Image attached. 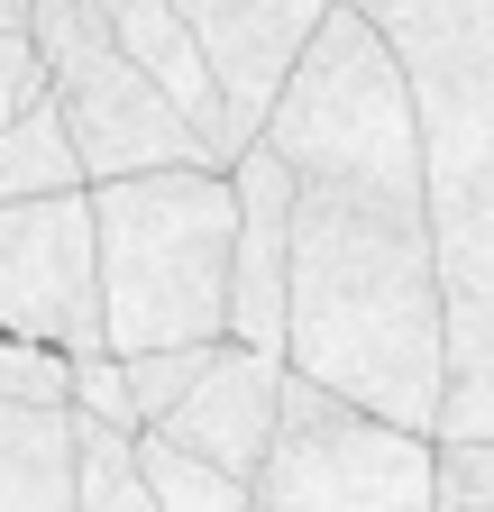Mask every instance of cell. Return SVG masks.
<instances>
[{"label":"cell","mask_w":494,"mask_h":512,"mask_svg":"<svg viewBox=\"0 0 494 512\" xmlns=\"http://www.w3.org/2000/svg\"><path fill=\"white\" fill-rule=\"evenodd\" d=\"M266 147L293 165V375L440 439L449 412V284L430 229V147L403 46L357 10L321 19Z\"/></svg>","instance_id":"cell-1"},{"label":"cell","mask_w":494,"mask_h":512,"mask_svg":"<svg viewBox=\"0 0 494 512\" xmlns=\"http://www.w3.org/2000/svg\"><path fill=\"white\" fill-rule=\"evenodd\" d=\"M412 64L421 147H430V229L449 284V412L440 439H494V55L430 0L366 10Z\"/></svg>","instance_id":"cell-2"},{"label":"cell","mask_w":494,"mask_h":512,"mask_svg":"<svg viewBox=\"0 0 494 512\" xmlns=\"http://www.w3.org/2000/svg\"><path fill=\"white\" fill-rule=\"evenodd\" d=\"M92 220H101L110 357L229 348V320H238V174L229 165L92 183Z\"/></svg>","instance_id":"cell-3"},{"label":"cell","mask_w":494,"mask_h":512,"mask_svg":"<svg viewBox=\"0 0 494 512\" xmlns=\"http://www.w3.org/2000/svg\"><path fill=\"white\" fill-rule=\"evenodd\" d=\"M28 37L46 55V92L65 101L92 183L174 174V165H220L211 138L165 101V83L119 46V28H110L101 0H28Z\"/></svg>","instance_id":"cell-4"},{"label":"cell","mask_w":494,"mask_h":512,"mask_svg":"<svg viewBox=\"0 0 494 512\" xmlns=\"http://www.w3.org/2000/svg\"><path fill=\"white\" fill-rule=\"evenodd\" d=\"M440 494V439L366 412L330 384L293 375L275 458L257 476L266 512H430Z\"/></svg>","instance_id":"cell-5"},{"label":"cell","mask_w":494,"mask_h":512,"mask_svg":"<svg viewBox=\"0 0 494 512\" xmlns=\"http://www.w3.org/2000/svg\"><path fill=\"white\" fill-rule=\"evenodd\" d=\"M0 339L55 348V357H110V293H101L92 192L0 202Z\"/></svg>","instance_id":"cell-6"},{"label":"cell","mask_w":494,"mask_h":512,"mask_svg":"<svg viewBox=\"0 0 494 512\" xmlns=\"http://www.w3.org/2000/svg\"><path fill=\"white\" fill-rule=\"evenodd\" d=\"M0 512H83L74 485V357L0 339Z\"/></svg>","instance_id":"cell-7"},{"label":"cell","mask_w":494,"mask_h":512,"mask_svg":"<svg viewBox=\"0 0 494 512\" xmlns=\"http://www.w3.org/2000/svg\"><path fill=\"white\" fill-rule=\"evenodd\" d=\"M174 10L202 28L220 83L238 101V128H247V138H266V110L284 101L302 46L321 37V19L339 10V0H174Z\"/></svg>","instance_id":"cell-8"},{"label":"cell","mask_w":494,"mask_h":512,"mask_svg":"<svg viewBox=\"0 0 494 512\" xmlns=\"http://www.w3.org/2000/svg\"><path fill=\"white\" fill-rule=\"evenodd\" d=\"M229 174H238V320H229V339L284 357V339H293V192L302 183L266 138Z\"/></svg>","instance_id":"cell-9"},{"label":"cell","mask_w":494,"mask_h":512,"mask_svg":"<svg viewBox=\"0 0 494 512\" xmlns=\"http://www.w3.org/2000/svg\"><path fill=\"white\" fill-rule=\"evenodd\" d=\"M284 394H293V357H266V348L229 339L211 357V375H202V394L165 421V439L257 485L266 458H275V430H284Z\"/></svg>","instance_id":"cell-10"},{"label":"cell","mask_w":494,"mask_h":512,"mask_svg":"<svg viewBox=\"0 0 494 512\" xmlns=\"http://www.w3.org/2000/svg\"><path fill=\"white\" fill-rule=\"evenodd\" d=\"M101 10H110L119 46H129V55L147 64V74L165 83V101H174L183 119H193L202 138H211V156H220V165H238L247 147H257V138L238 128V101H229V83H220V64H211L202 28L183 19L174 0H101Z\"/></svg>","instance_id":"cell-11"},{"label":"cell","mask_w":494,"mask_h":512,"mask_svg":"<svg viewBox=\"0 0 494 512\" xmlns=\"http://www.w3.org/2000/svg\"><path fill=\"white\" fill-rule=\"evenodd\" d=\"M55 192H92V165L74 147L65 101L46 92L0 128V202H55Z\"/></svg>","instance_id":"cell-12"},{"label":"cell","mask_w":494,"mask_h":512,"mask_svg":"<svg viewBox=\"0 0 494 512\" xmlns=\"http://www.w3.org/2000/svg\"><path fill=\"white\" fill-rule=\"evenodd\" d=\"M138 467H147V485H156V503H165V512H257V485H247V476H229V467L193 458V448H174L165 430H147V439H138Z\"/></svg>","instance_id":"cell-13"},{"label":"cell","mask_w":494,"mask_h":512,"mask_svg":"<svg viewBox=\"0 0 494 512\" xmlns=\"http://www.w3.org/2000/svg\"><path fill=\"white\" fill-rule=\"evenodd\" d=\"M74 485H83V512H165L147 467H138V439L129 430H101L74 412Z\"/></svg>","instance_id":"cell-14"},{"label":"cell","mask_w":494,"mask_h":512,"mask_svg":"<svg viewBox=\"0 0 494 512\" xmlns=\"http://www.w3.org/2000/svg\"><path fill=\"white\" fill-rule=\"evenodd\" d=\"M211 357H220V348H147V357H119V366H129V403H138V421H147V430H165L183 403L202 394Z\"/></svg>","instance_id":"cell-15"},{"label":"cell","mask_w":494,"mask_h":512,"mask_svg":"<svg viewBox=\"0 0 494 512\" xmlns=\"http://www.w3.org/2000/svg\"><path fill=\"white\" fill-rule=\"evenodd\" d=\"M430 512H494V439H440V494Z\"/></svg>","instance_id":"cell-16"},{"label":"cell","mask_w":494,"mask_h":512,"mask_svg":"<svg viewBox=\"0 0 494 512\" xmlns=\"http://www.w3.org/2000/svg\"><path fill=\"white\" fill-rule=\"evenodd\" d=\"M74 412L101 421V430L147 439V421H138V403H129V366H119V357H74Z\"/></svg>","instance_id":"cell-17"},{"label":"cell","mask_w":494,"mask_h":512,"mask_svg":"<svg viewBox=\"0 0 494 512\" xmlns=\"http://www.w3.org/2000/svg\"><path fill=\"white\" fill-rule=\"evenodd\" d=\"M28 101H46V55L28 28H0V128H10Z\"/></svg>","instance_id":"cell-18"},{"label":"cell","mask_w":494,"mask_h":512,"mask_svg":"<svg viewBox=\"0 0 494 512\" xmlns=\"http://www.w3.org/2000/svg\"><path fill=\"white\" fill-rule=\"evenodd\" d=\"M357 10H385V0H357ZM430 10H440V19H458V28L494 55V0H430Z\"/></svg>","instance_id":"cell-19"},{"label":"cell","mask_w":494,"mask_h":512,"mask_svg":"<svg viewBox=\"0 0 494 512\" xmlns=\"http://www.w3.org/2000/svg\"><path fill=\"white\" fill-rule=\"evenodd\" d=\"M0 28H28V10H19V0H0Z\"/></svg>","instance_id":"cell-20"},{"label":"cell","mask_w":494,"mask_h":512,"mask_svg":"<svg viewBox=\"0 0 494 512\" xmlns=\"http://www.w3.org/2000/svg\"><path fill=\"white\" fill-rule=\"evenodd\" d=\"M19 10H28V0H19Z\"/></svg>","instance_id":"cell-21"},{"label":"cell","mask_w":494,"mask_h":512,"mask_svg":"<svg viewBox=\"0 0 494 512\" xmlns=\"http://www.w3.org/2000/svg\"><path fill=\"white\" fill-rule=\"evenodd\" d=\"M257 512H266V503H257Z\"/></svg>","instance_id":"cell-22"}]
</instances>
